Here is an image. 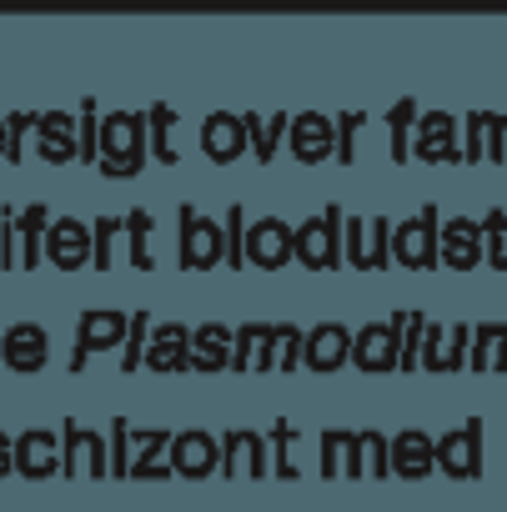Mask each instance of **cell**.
<instances>
[{
    "label": "cell",
    "mask_w": 507,
    "mask_h": 512,
    "mask_svg": "<svg viewBox=\"0 0 507 512\" xmlns=\"http://www.w3.org/2000/svg\"><path fill=\"white\" fill-rule=\"evenodd\" d=\"M96 166H101L106 176H116V181H126V176H136V171L146 166V126H141V116L116 111V116L101 121Z\"/></svg>",
    "instance_id": "cell-1"
},
{
    "label": "cell",
    "mask_w": 507,
    "mask_h": 512,
    "mask_svg": "<svg viewBox=\"0 0 507 512\" xmlns=\"http://www.w3.org/2000/svg\"><path fill=\"white\" fill-rule=\"evenodd\" d=\"M392 256L412 272L442 267V236H437V211L432 206H422V216H412L392 231Z\"/></svg>",
    "instance_id": "cell-2"
},
{
    "label": "cell",
    "mask_w": 507,
    "mask_h": 512,
    "mask_svg": "<svg viewBox=\"0 0 507 512\" xmlns=\"http://www.w3.org/2000/svg\"><path fill=\"white\" fill-rule=\"evenodd\" d=\"M337 226H342V211H337V206H327L322 216L302 221V231H297V256H302V267L327 272V267H337V262H342L347 246L337 241Z\"/></svg>",
    "instance_id": "cell-3"
},
{
    "label": "cell",
    "mask_w": 507,
    "mask_h": 512,
    "mask_svg": "<svg viewBox=\"0 0 507 512\" xmlns=\"http://www.w3.org/2000/svg\"><path fill=\"white\" fill-rule=\"evenodd\" d=\"M221 256H226V236H221V226L206 221L201 211L181 206V267L206 272V267L221 262Z\"/></svg>",
    "instance_id": "cell-4"
},
{
    "label": "cell",
    "mask_w": 507,
    "mask_h": 512,
    "mask_svg": "<svg viewBox=\"0 0 507 512\" xmlns=\"http://www.w3.org/2000/svg\"><path fill=\"white\" fill-rule=\"evenodd\" d=\"M297 256V231L287 226V221H277V216H267V221H257L246 231V262H257V267H267V272H277V267H287Z\"/></svg>",
    "instance_id": "cell-5"
},
{
    "label": "cell",
    "mask_w": 507,
    "mask_h": 512,
    "mask_svg": "<svg viewBox=\"0 0 507 512\" xmlns=\"http://www.w3.org/2000/svg\"><path fill=\"white\" fill-rule=\"evenodd\" d=\"M46 256H51L61 272H81L86 262H96V241H91V231H86L81 221L61 216V221H51V231H46Z\"/></svg>",
    "instance_id": "cell-6"
},
{
    "label": "cell",
    "mask_w": 507,
    "mask_h": 512,
    "mask_svg": "<svg viewBox=\"0 0 507 512\" xmlns=\"http://www.w3.org/2000/svg\"><path fill=\"white\" fill-rule=\"evenodd\" d=\"M397 322H402V317L362 327V337H357V347H352V362H357L362 372H392V367H402V347H397Z\"/></svg>",
    "instance_id": "cell-7"
},
{
    "label": "cell",
    "mask_w": 507,
    "mask_h": 512,
    "mask_svg": "<svg viewBox=\"0 0 507 512\" xmlns=\"http://www.w3.org/2000/svg\"><path fill=\"white\" fill-rule=\"evenodd\" d=\"M16 467H21V477H51V472H66V452H61L56 432H46V427L26 432V437L16 442Z\"/></svg>",
    "instance_id": "cell-8"
},
{
    "label": "cell",
    "mask_w": 507,
    "mask_h": 512,
    "mask_svg": "<svg viewBox=\"0 0 507 512\" xmlns=\"http://www.w3.org/2000/svg\"><path fill=\"white\" fill-rule=\"evenodd\" d=\"M477 422H467V427H457V432H447L442 442H437V462H442V472L447 477H477L482 472V452H477Z\"/></svg>",
    "instance_id": "cell-9"
},
{
    "label": "cell",
    "mask_w": 507,
    "mask_h": 512,
    "mask_svg": "<svg viewBox=\"0 0 507 512\" xmlns=\"http://www.w3.org/2000/svg\"><path fill=\"white\" fill-rule=\"evenodd\" d=\"M347 262L352 267H387L392 262V226L382 216L372 221V241H367V221H347Z\"/></svg>",
    "instance_id": "cell-10"
},
{
    "label": "cell",
    "mask_w": 507,
    "mask_h": 512,
    "mask_svg": "<svg viewBox=\"0 0 507 512\" xmlns=\"http://www.w3.org/2000/svg\"><path fill=\"white\" fill-rule=\"evenodd\" d=\"M0 362L16 367V372H41L46 367V332L36 322H16L0 342Z\"/></svg>",
    "instance_id": "cell-11"
},
{
    "label": "cell",
    "mask_w": 507,
    "mask_h": 512,
    "mask_svg": "<svg viewBox=\"0 0 507 512\" xmlns=\"http://www.w3.org/2000/svg\"><path fill=\"white\" fill-rule=\"evenodd\" d=\"M442 262H447L452 272H472V267L482 262V226H477V221L457 216V221L442 226Z\"/></svg>",
    "instance_id": "cell-12"
},
{
    "label": "cell",
    "mask_w": 507,
    "mask_h": 512,
    "mask_svg": "<svg viewBox=\"0 0 507 512\" xmlns=\"http://www.w3.org/2000/svg\"><path fill=\"white\" fill-rule=\"evenodd\" d=\"M201 151H206L216 166L236 161V156L246 151V121H236V116H226V111L206 116V126H201Z\"/></svg>",
    "instance_id": "cell-13"
},
{
    "label": "cell",
    "mask_w": 507,
    "mask_h": 512,
    "mask_svg": "<svg viewBox=\"0 0 507 512\" xmlns=\"http://www.w3.org/2000/svg\"><path fill=\"white\" fill-rule=\"evenodd\" d=\"M352 337H347V327H337V322H327V327H317V332H307V347H302V357H307V367L312 372H337L347 357H352Z\"/></svg>",
    "instance_id": "cell-14"
},
{
    "label": "cell",
    "mask_w": 507,
    "mask_h": 512,
    "mask_svg": "<svg viewBox=\"0 0 507 512\" xmlns=\"http://www.w3.org/2000/svg\"><path fill=\"white\" fill-rule=\"evenodd\" d=\"M211 467H221V447L206 432H181L171 437V472L181 477H206Z\"/></svg>",
    "instance_id": "cell-15"
},
{
    "label": "cell",
    "mask_w": 507,
    "mask_h": 512,
    "mask_svg": "<svg viewBox=\"0 0 507 512\" xmlns=\"http://www.w3.org/2000/svg\"><path fill=\"white\" fill-rule=\"evenodd\" d=\"M66 472L71 477H101L106 472V447H101V432H81L76 422H66Z\"/></svg>",
    "instance_id": "cell-16"
},
{
    "label": "cell",
    "mask_w": 507,
    "mask_h": 512,
    "mask_svg": "<svg viewBox=\"0 0 507 512\" xmlns=\"http://www.w3.org/2000/svg\"><path fill=\"white\" fill-rule=\"evenodd\" d=\"M432 467H437V442H432L427 432L412 427V432H397V437H392V472H402V477L417 482V477H427Z\"/></svg>",
    "instance_id": "cell-17"
},
{
    "label": "cell",
    "mask_w": 507,
    "mask_h": 512,
    "mask_svg": "<svg viewBox=\"0 0 507 512\" xmlns=\"http://www.w3.org/2000/svg\"><path fill=\"white\" fill-rule=\"evenodd\" d=\"M221 472H231V477H262L267 472V442L257 432H231L221 442Z\"/></svg>",
    "instance_id": "cell-18"
},
{
    "label": "cell",
    "mask_w": 507,
    "mask_h": 512,
    "mask_svg": "<svg viewBox=\"0 0 507 512\" xmlns=\"http://www.w3.org/2000/svg\"><path fill=\"white\" fill-rule=\"evenodd\" d=\"M146 367L151 372H181V367H191V337H186L181 322L156 327V337L146 347Z\"/></svg>",
    "instance_id": "cell-19"
},
{
    "label": "cell",
    "mask_w": 507,
    "mask_h": 512,
    "mask_svg": "<svg viewBox=\"0 0 507 512\" xmlns=\"http://www.w3.org/2000/svg\"><path fill=\"white\" fill-rule=\"evenodd\" d=\"M287 136H292V156L307 161V166H317V161L332 151V126H327V116H317V111L297 116V121L287 126Z\"/></svg>",
    "instance_id": "cell-20"
},
{
    "label": "cell",
    "mask_w": 507,
    "mask_h": 512,
    "mask_svg": "<svg viewBox=\"0 0 507 512\" xmlns=\"http://www.w3.org/2000/svg\"><path fill=\"white\" fill-rule=\"evenodd\" d=\"M452 136H457L452 116L427 111V116L417 121V156H422V161H462V151L452 146Z\"/></svg>",
    "instance_id": "cell-21"
},
{
    "label": "cell",
    "mask_w": 507,
    "mask_h": 512,
    "mask_svg": "<svg viewBox=\"0 0 507 512\" xmlns=\"http://www.w3.org/2000/svg\"><path fill=\"white\" fill-rule=\"evenodd\" d=\"M131 332V317H121V312H86L81 317V352L76 357H86V352H106V347H121V337Z\"/></svg>",
    "instance_id": "cell-22"
},
{
    "label": "cell",
    "mask_w": 507,
    "mask_h": 512,
    "mask_svg": "<svg viewBox=\"0 0 507 512\" xmlns=\"http://www.w3.org/2000/svg\"><path fill=\"white\" fill-rule=\"evenodd\" d=\"M231 362H236L231 332H226L221 322H206V327L191 337V367H201V372H221V367H231Z\"/></svg>",
    "instance_id": "cell-23"
},
{
    "label": "cell",
    "mask_w": 507,
    "mask_h": 512,
    "mask_svg": "<svg viewBox=\"0 0 507 512\" xmlns=\"http://www.w3.org/2000/svg\"><path fill=\"white\" fill-rule=\"evenodd\" d=\"M41 156L51 166H66L76 156V121L71 116H61V111L41 116Z\"/></svg>",
    "instance_id": "cell-24"
},
{
    "label": "cell",
    "mask_w": 507,
    "mask_h": 512,
    "mask_svg": "<svg viewBox=\"0 0 507 512\" xmlns=\"http://www.w3.org/2000/svg\"><path fill=\"white\" fill-rule=\"evenodd\" d=\"M171 437L166 432H156V427H146V432H136L131 437V447H136V457H131V477H146V482H156V477H166L171 472V462H161V447H166Z\"/></svg>",
    "instance_id": "cell-25"
},
{
    "label": "cell",
    "mask_w": 507,
    "mask_h": 512,
    "mask_svg": "<svg viewBox=\"0 0 507 512\" xmlns=\"http://www.w3.org/2000/svg\"><path fill=\"white\" fill-rule=\"evenodd\" d=\"M392 467V447H382L377 432H362V437H347V472L352 477H367V472H387Z\"/></svg>",
    "instance_id": "cell-26"
},
{
    "label": "cell",
    "mask_w": 507,
    "mask_h": 512,
    "mask_svg": "<svg viewBox=\"0 0 507 512\" xmlns=\"http://www.w3.org/2000/svg\"><path fill=\"white\" fill-rule=\"evenodd\" d=\"M126 231H131V262L141 272L156 267V256H151V211H131L126 216Z\"/></svg>",
    "instance_id": "cell-27"
},
{
    "label": "cell",
    "mask_w": 507,
    "mask_h": 512,
    "mask_svg": "<svg viewBox=\"0 0 507 512\" xmlns=\"http://www.w3.org/2000/svg\"><path fill=\"white\" fill-rule=\"evenodd\" d=\"M287 126H292L287 116H272V121L246 116V136H251V146H257V156H262V161H272V146H277V136H282Z\"/></svg>",
    "instance_id": "cell-28"
},
{
    "label": "cell",
    "mask_w": 507,
    "mask_h": 512,
    "mask_svg": "<svg viewBox=\"0 0 507 512\" xmlns=\"http://www.w3.org/2000/svg\"><path fill=\"white\" fill-rule=\"evenodd\" d=\"M482 241H487V262H492V267H507V216H502V211L487 216Z\"/></svg>",
    "instance_id": "cell-29"
},
{
    "label": "cell",
    "mask_w": 507,
    "mask_h": 512,
    "mask_svg": "<svg viewBox=\"0 0 507 512\" xmlns=\"http://www.w3.org/2000/svg\"><path fill=\"white\" fill-rule=\"evenodd\" d=\"M412 116H417V106H412V101H402V106L387 116V121H392V156H397V161L407 156V126H412Z\"/></svg>",
    "instance_id": "cell-30"
},
{
    "label": "cell",
    "mask_w": 507,
    "mask_h": 512,
    "mask_svg": "<svg viewBox=\"0 0 507 512\" xmlns=\"http://www.w3.org/2000/svg\"><path fill=\"white\" fill-rule=\"evenodd\" d=\"M151 131H156V156L171 166V161H176V146H171V111H166V106L151 111Z\"/></svg>",
    "instance_id": "cell-31"
},
{
    "label": "cell",
    "mask_w": 507,
    "mask_h": 512,
    "mask_svg": "<svg viewBox=\"0 0 507 512\" xmlns=\"http://www.w3.org/2000/svg\"><path fill=\"white\" fill-rule=\"evenodd\" d=\"M241 206L226 211V267H241Z\"/></svg>",
    "instance_id": "cell-32"
},
{
    "label": "cell",
    "mask_w": 507,
    "mask_h": 512,
    "mask_svg": "<svg viewBox=\"0 0 507 512\" xmlns=\"http://www.w3.org/2000/svg\"><path fill=\"white\" fill-rule=\"evenodd\" d=\"M347 437H352V432H327V437H322V472H327V477H337V452L347 447Z\"/></svg>",
    "instance_id": "cell-33"
},
{
    "label": "cell",
    "mask_w": 507,
    "mask_h": 512,
    "mask_svg": "<svg viewBox=\"0 0 507 512\" xmlns=\"http://www.w3.org/2000/svg\"><path fill=\"white\" fill-rule=\"evenodd\" d=\"M116 226H121V221H101V226H96V262H101V267H111V236H116Z\"/></svg>",
    "instance_id": "cell-34"
},
{
    "label": "cell",
    "mask_w": 507,
    "mask_h": 512,
    "mask_svg": "<svg viewBox=\"0 0 507 512\" xmlns=\"http://www.w3.org/2000/svg\"><path fill=\"white\" fill-rule=\"evenodd\" d=\"M11 467H16V442H11L6 432H0V477H6Z\"/></svg>",
    "instance_id": "cell-35"
},
{
    "label": "cell",
    "mask_w": 507,
    "mask_h": 512,
    "mask_svg": "<svg viewBox=\"0 0 507 512\" xmlns=\"http://www.w3.org/2000/svg\"><path fill=\"white\" fill-rule=\"evenodd\" d=\"M357 121H362V116H347V126H342V136H337V146H342V161H352V131H357Z\"/></svg>",
    "instance_id": "cell-36"
},
{
    "label": "cell",
    "mask_w": 507,
    "mask_h": 512,
    "mask_svg": "<svg viewBox=\"0 0 507 512\" xmlns=\"http://www.w3.org/2000/svg\"><path fill=\"white\" fill-rule=\"evenodd\" d=\"M11 151V141H6V126H0V156H6Z\"/></svg>",
    "instance_id": "cell-37"
},
{
    "label": "cell",
    "mask_w": 507,
    "mask_h": 512,
    "mask_svg": "<svg viewBox=\"0 0 507 512\" xmlns=\"http://www.w3.org/2000/svg\"><path fill=\"white\" fill-rule=\"evenodd\" d=\"M0 342H6V332H0Z\"/></svg>",
    "instance_id": "cell-38"
}]
</instances>
